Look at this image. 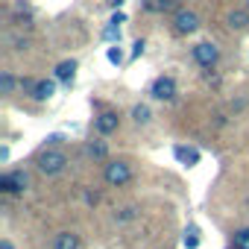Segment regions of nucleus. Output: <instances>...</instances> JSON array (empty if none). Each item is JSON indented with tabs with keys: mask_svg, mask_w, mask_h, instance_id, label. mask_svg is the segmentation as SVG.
<instances>
[{
	"mask_svg": "<svg viewBox=\"0 0 249 249\" xmlns=\"http://www.w3.org/2000/svg\"><path fill=\"white\" fill-rule=\"evenodd\" d=\"M36 164H38V170L44 176H56V173H62L68 167V156L62 150H41L36 156Z\"/></svg>",
	"mask_w": 249,
	"mask_h": 249,
	"instance_id": "nucleus-1",
	"label": "nucleus"
},
{
	"mask_svg": "<svg viewBox=\"0 0 249 249\" xmlns=\"http://www.w3.org/2000/svg\"><path fill=\"white\" fill-rule=\"evenodd\" d=\"M103 179H106V185H111V188H123V185H129V179H132V167H129L126 161H120V159L106 161Z\"/></svg>",
	"mask_w": 249,
	"mask_h": 249,
	"instance_id": "nucleus-2",
	"label": "nucleus"
},
{
	"mask_svg": "<svg viewBox=\"0 0 249 249\" xmlns=\"http://www.w3.org/2000/svg\"><path fill=\"white\" fill-rule=\"evenodd\" d=\"M217 59H220V50H217V44H211V41H199V44L194 47V62H196L199 68L211 71V68L217 65Z\"/></svg>",
	"mask_w": 249,
	"mask_h": 249,
	"instance_id": "nucleus-3",
	"label": "nucleus"
},
{
	"mask_svg": "<svg viewBox=\"0 0 249 249\" xmlns=\"http://www.w3.org/2000/svg\"><path fill=\"white\" fill-rule=\"evenodd\" d=\"M27 173L24 170H12V173H3L0 176V191L3 194H24L27 191Z\"/></svg>",
	"mask_w": 249,
	"mask_h": 249,
	"instance_id": "nucleus-4",
	"label": "nucleus"
},
{
	"mask_svg": "<svg viewBox=\"0 0 249 249\" xmlns=\"http://www.w3.org/2000/svg\"><path fill=\"white\" fill-rule=\"evenodd\" d=\"M196 27H199V18H196L194 12L179 9V12L173 15V30H176L179 36H191V33H196Z\"/></svg>",
	"mask_w": 249,
	"mask_h": 249,
	"instance_id": "nucleus-5",
	"label": "nucleus"
},
{
	"mask_svg": "<svg viewBox=\"0 0 249 249\" xmlns=\"http://www.w3.org/2000/svg\"><path fill=\"white\" fill-rule=\"evenodd\" d=\"M150 94L156 97V100H173L176 97V79L173 76H159L153 85H150Z\"/></svg>",
	"mask_w": 249,
	"mask_h": 249,
	"instance_id": "nucleus-6",
	"label": "nucleus"
},
{
	"mask_svg": "<svg viewBox=\"0 0 249 249\" xmlns=\"http://www.w3.org/2000/svg\"><path fill=\"white\" fill-rule=\"evenodd\" d=\"M114 129H117V114H114V111H103V114L94 117V132H100V135H111Z\"/></svg>",
	"mask_w": 249,
	"mask_h": 249,
	"instance_id": "nucleus-7",
	"label": "nucleus"
},
{
	"mask_svg": "<svg viewBox=\"0 0 249 249\" xmlns=\"http://www.w3.org/2000/svg\"><path fill=\"white\" fill-rule=\"evenodd\" d=\"M53 249H82V240L76 231H59L53 237Z\"/></svg>",
	"mask_w": 249,
	"mask_h": 249,
	"instance_id": "nucleus-8",
	"label": "nucleus"
},
{
	"mask_svg": "<svg viewBox=\"0 0 249 249\" xmlns=\"http://www.w3.org/2000/svg\"><path fill=\"white\" fill-rule=\"evenodd\" d=\"M53 94H56V82H53V79H41V82L36 85V91H33L30 97H33L36 103H47V100H50Z\"/></svg>",
	"mask_w": 249,
	"mask_h": 249,
	"instance_id": "nucleus-9",
	"label": "nucleus"
},
{
	"mask_svg": "<svg viewBox=\"0 0 249 249\" xmlns=\"http://www.w3.org/2000/svg\"><path fill=\"white\" fill-rule=\"evenodd\" d=\"M173 153H176V159H179L182 164H188V167L199 164V150H196V147H173Z\"/></svg>",
	"mask_w": 249,
	"mask_h": 249,
	"instance_id": "nucleus-10",
	"label": "nucleus"
},
{
	"mask_svg": "<svg viewBox=\"0 0 249 249\" xmlns=\"http://www.w3.org/2000/svg\"><path fill=\"white\" fill-rule=\"evenodd\" d=\"M73 73H76V62H73V59L59 62V65H56V79H62L65 85H71V82H73Z\"/></svg>",
	"mask_w": 249,
	"mask_h": 249,
	"instance_id": "nucleus-11",
	"label": "nucleus"
},
{
	"mask_svg": "<svg viewBox=\"0 0 249 249\" xmlns=\"http://www.w3.org/2000/svg\"><path fill=\"white\" fill-rule=\"evenodd\" d=\"M229 27L231 30H246L249 27V12H240V9H234V12H229Z\"/></svg>",
	"mask_w": 249,
	"mask_h": 249,
	"instance_id": "nucleus-12",
	"label": "nucleus"
},
{
	"mask_svg": "<svg viewBox=\"0 0 249 249\" xmlns=\"http://www.w3.org/2000/svg\"><path fill=\"white\" fill-rule=\"evenodd\" d=\"M85 153H88L91 159H106V153H108V150H106V144H103V141H88Z\"/></svg>",
	"mask_w": 249,
	"mask_h": 249,
	"instance_id": "nucleus-13",
	"label": "nucleus"
},
{
	"mask_svg": "<svg viewBox=\"0 0 249 249\" xmlns=\"http://www.w3.org/2000/svg\"><path fill=\"white\" fill-rule=\"evenodd\" d=\"M231 249H249V229L234 231V237H231Z\"/></svg>",
	"mask_w": 249,
	"mask_h": 249,
	"instance_id": "nucleus-14",
	"label": "nucleus"
},
{
	"mask_svg": "<svg viewBox=\"0 0 249 249\" xmlns=\"http://www.w3.org/2000/svg\"><path fill=\"white\" fill-rule=\"evenodd\" d=\"M173 6V0H144V9L147 12H164Z\"/></svg>",
	"mask_w": 249,
	"mask_h": 249,
	"instance_id": "nucleus-15",
	"label": "nucleus"
},
{
	"mask_svg": "<svg viewBox=\"0 0 249 249\" xmlns=\"http://www.w3.org/2000/svg\"><path fill=\"white\" fill-rule=\"evenodd\" d=\"M15 85H18V82H15V76H12L9 71L0 73V91H3V94H12V91H15Z\"/></svg>",
	"mask_w": 249,
	"mask_h": 249,
	"instance_id": "nucleus-16",
	"label": "nucleus"
},
{
	"mask_svg": "<svg viewBox=\"0 0 249 249\" xmlns=\"http://www.w3.org/2000/svg\"><path fill=\"white\" fill-rule=\"evenodd\" d=\"M132 117H135V123H150L153 111H150V106H135L132 108Z\"/></svg>",
	"mask_w": 249,
	"mask_h": 249,
	"instance_id": "nucleus-17",
	"label": "nucleus"
},
{
	"mask_svg": "<svg viewBox=\"0 0 249 249\" xmlns=\"http://www.w3.org/2000/svg\"><path fill=\"white\" fill-rule=\"evenodd\" d=\"M135 214H138V208L129 205V208H120V214H114V220L117 223H129V220H135Z\"/></svg>",
	"mask_w": 249,
	"mask_h": 249,
	"instance_id": "nucleus-18",
	"label": "nucleus"
},
{
	"mask_svg": "<svg viewBox=\"0 0 249 249\" xmlns=\"http://www.w3.org/2000/svg\"><path fill=\"white\" fill-rule=\"evenodd\" d=\"M103 38H108V41H120V24H111V21H108V27H106V33H103Z\"/></svg>",
	"mask_w": 249,
	"mask_h": 249,
	"instance_id": "nucleus-19",
	"label": "nucleus"
},
{
	"mask_svg": "<svg viewBox=\"0 0 249 249\" xmlns=\"http://www.w3.org/2000/svg\"><path fill=\"white\" fill-rule=\"evenodd\" d=\"M106 59H108L111 65H120V62H123V50H120V47H108V50H106Z\"/></svg>",
	"mask_w": 249,
	"mask_h": 249,
	"instance_id": "nucleus-20",
	"label": "nucleus"
},
{
	"mask_svg": "<svg viewBox=\"0 0 249 249\" xmlns=\"http://www.w3.org/2000/svg\"><path fill=\"white\" fill-rule=\"evenodd\" d=\"M185 246H188V249H196V246H199V237H196L194 229H191V234H185Z\"/></svg>",
	"mask_w": 249,
	"mask_h": 249,
	"instance_id": "nucleus-21",
	"label": "nucleus"
},
{
	"mask_svg": "<svg viewBox=\"0 0 249 249\" xmlns=\"http://www.w3.org/2000/svg\"><path fill=\"white\" fill-rule=\"evenodd\" d=\"M141 53H144V41H135V44H132V59H138Z\"/></svg>",
	"mask_w": 249,
	"mask_h": 249,
	"instance_id": "nucleus-22",
	"label": "nucleus"
},
{
	"mask_svg": "<svg viewBox=\"0 0 249 249\" xmlns=\"http://www.w3.org/2000/svg\"><path fill=\"white\" fill-rule=\"evenodd\" d=\"M0 249H15V246H12V240H9V237H3V240H0Z\"/></svg>",
	"mask_w": 249,
	"mask_h": 249,
	"instance_id": "nucleus-23",
	"label": "nucleus"
},
{
	"mask_svg": "<svg viewBox=\"0 0 249 249\" xmlns=\"http://www.w3.org/2000/svg\"><path fill=\"white\" fill-rule=\"evenodd\" d=\"M246 12H249V0H246Z\"/></svg>",
	"mask_w": 249,
	"mask_h": 249,
	"instance_id": "nucleus-24",
	"label": "nucleus"
}]
</instances>
